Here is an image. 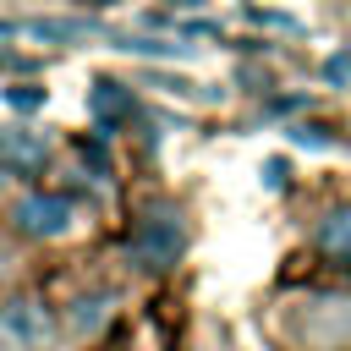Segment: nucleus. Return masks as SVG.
Listing matches in <instances>:
<instances>
[{"label":"nucleus","mask_w":351,"mask_h":351,"mask_svg":"<svg viewBox=\"0 0 351 351\" xmlns=\"http://www.w3.org/2000/svg\"><path fill=\"white\" fill-rule=\"evenodd\" d=\"M181 247H186V225H181L176 208H148V214L137 219L132 258H137L143 269H170V263L181 258Z\"/></svg>","instance_id":"nucleus-1"},{"label":"nucleus","mask_w":351,"mask_h":351,"mask_svg":"<svg viewBox=\"0 0 351 351\" xmlns=\"http://www.w3.org/2000/svg\"><path fill=\"white\" fill-rule=\"evenodd\" d=\"M16 225L27 236H66L71 230V203L60 192H27L16 203Z\"/></svg>","instance_id":"nucleus-2"},{"label":"nucleus","mask_w":351,"mask_h":351,"mask_svg":"<svg viewBox=\"0 0 351 351\" xmlns=\"http://www.w3.org/2000/svg\"><path fill=\"white\" fill-rule=\"evenodd\" d=\"M313 241H318L335 263H351V203H335V208L313 225Z\"/></svg>","instance_id":"nucleus-3"},{"label":"nucleus","mask_w":351,"mask_h":351,"mask_svg":"<svg viewBox=\"0 0 351 351\" xmlns=\"http://www.w3.org/2000/svg\"><path fill=\"white\" fill-rule=\"evenodd\" d=\"M0 159L5 165H16V170H38L44 159H49V148H44V137L38 132H0Z\"/></svg>","instance_id":"nucleus-4"},{"label":"nucleus","mask_w":351,"mask_h":351,"mask_svg":"<svg viewBox=\"0 0 351 351\" xmlns=\"http://www.w3.org/2000/svg\"><path fill=\"white\" fill-rule=\"evenodd\" d=\"M93 115H99V126H121L126 115H132V93L121 88V82H110V77H99L93 82Z\"/></svg>","instance_id":"nucleus-5"},{"label":"nucleus","mask_w":351,"mask_h":351,"mask_svg":"<svg viewBox=\"0 0 351 351\" xmlns=\"http://www.w3.org/2000/svg\"><path fill=\"white\" fill-rule=\"evenodd\" d=\"M5 104L11 110H38L44 104V88L38 82H16V88H5Z\"/></svg>","instance_id":"nucleus-6"},{"label":"nucleus","mask_w":351,"mask_h":351,"mask_svg":"<svg viewBox=\"0 0 351 351\" xmlns=\"http://www.w3.org/2000/svg\"><path fill=\"white\" fill-rule=\"evenodd\" d=\"M329 77L346 82V77H351V55H335V60H329Z\"/></svg>","instance_id":"nucleus-7"},{"label":"nucleus","mask_w":351,"mask_h":351,"mask_svg":"<svg viewBox=\"0 0 351 351\" xmlns=\"http://www.w3.org/2000/svg\"><path fill=\"white\" fill-rule=\"evenodd\" d=\"M82 5H110V0H82Z\"/></svg>","instance_id":"nucleus-8"}]
</instances>
